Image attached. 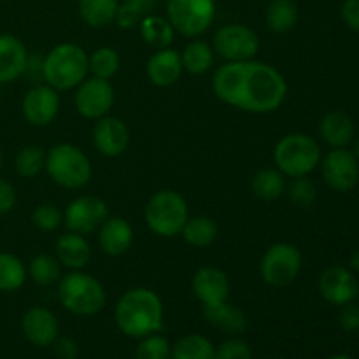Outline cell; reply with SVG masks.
<instances>
[{"label":"cell","mask_w":359,"mask_h":359,"mask_svg":"<svg viewBox=\"0 0 359 359\" xmlns=\"http://www.w3.org/2000/svg\"><path fill=\"white\" fill-rule=\"evenodd\" d=\"M212 91L223 104L251 114H270L284 104L287 83L269 63L224 62L212 76Z\"/></svg>","instance_id":"6da1fadb"},{"label":"cell","mask_w":359,"mask_h":359,"mask_svg":"<svg viewBox=\"0 0 359 359\" xmlns=\"http://www.w3.org/2000/svg\"><path fill=\"white\" fill-rule=\"evenodd\" d=\"M163 304L161 298L147 287L128 290L114 309L116 326L130 339H144L163 330Z\"/></svg>","instance_id":"7a4b0ae2"},{"label":"cell","mask_w":359,"mask_h":359,"mask_svg":"<svg viewBox=\"0 0 359 359\" xmlns=\"http://www.w3.org/2000/svg\"><path fill=\"white\" fill-rule=\"evenodd\" d=\"M90 55L74 42H62L44 56L42 79L56 91L74 90L90 74Z\"/></svg>","instance_id":"3957f363"},{"label":"cell","mask_w":359,"mask_h":359,"mask_svg":"<svg viewBox=\"0 0 359 359\" xmlns=\"http://www.w3.org/2000/svg\"><path fill=\"white\" fill-rule=\"evenodd\" d=\"M58 298L63 309L81 318L98 314L107 302V294L100 280L83 270H72L60 277Z\"/></svg>","instance_id":"277c9868"},{"label":"cell","mask_w":359,"mask_h":359,"mask_svg":"<svg viewBox=\"0 0 359 359\" xmlns=\"http://www.w3.org/2000/svg\"><path fill=\"white\" fill-rule=\"evenodd\" d=\"M321 147L307 133H287L273 147V163L286 177H307L321 163Z\"/></svg>","instance_id":"5b68a950"},{"label":"cell","mask_w":359,"mask_h":359,"mask_svg":"<svg viewBox=\"0 0 359 359\" xmlns=\"http://www.w3.org/2000/svg\"><path fill=\"white\" fill-rule=\"evenodd\" d=\"M46 172L53 182L65 189H81L91 181L93 167L83 151L74 144H56L46 153Z\"/></svg>","instance_id":"8992f818"},{"label":"cell","mask_w":359,"mask_h":359,"mask_svg":"<svg viewBox=\"0 0 359 359\" xmlns=\"http://www.w3.org/2000/svg\"><path fill=\"white\" fill-rule=\"evenodd\" d=\"M188 217V203L182 198V195H179L174 189H161L154 193L144 210L147 228L154 235L163 238L181 235Z\"/></svg>","instance_id":"52a82bcc"},{"label":"cell","mask_w":359,"mask_h":359,"mask_svg":"<svg viewBox=\"0 0 359 359\" xmlns=\"http://www.w3.org/2000/svg\"><path fill=\"white\" fill-rule=\"evenodd\" d=\"M304 256L297 245L290 242H277L263 252L259 259V276L269 286L286 287L300 273Z\"/></svg>","instance_id":"ba28073f"},{"label":"cell","mask_w":359,"mask_h":359,"mask_svg":"<svg viewBox=\"0 0 359 359\" xmlns=\"http://www.w3.org/2000/svg\"><path fill=\"white\" fill-rule=\"evenodd\" d=\"M216 18L214 0H168L167 20L177 34L195 39L205 34Z\"/></svg>","instance_id":"9c48e42d"},{"label":"cell","mask_w":359,"mask_h":359,"mask_svg":"<svg viewBox=\"0 0 359 359\" xmlns=\"http://www.w3.org/2000/svg\"><path fill=\"white\" fill-rule=\"evenodd\" d=\"M259 37L252 28L242 23H230L221 27L214 35V53L224 62H249L258 56Z\"/></svg>","instance_id":"30bf717a"},{"label":"cell","mask_w":359,"mask_h":359,"mask_svg":"<svg viewBox=\"0 0 359 359\" xmlns=\"http://www.w3.org/2000/svg\"><path fill=\"white\" fill-rule=\"evenodd\" d=\"M116 91L111 81L100 79V77H86L79 86L76 88L74 95V105L76 111L86 119H100L109 114L114 105Z\"/></svg>","instance_id":"8fae6325"},{"label":"cell","mask_w":359,"mask_h":359,"mask_svg":"<svg viewBox=\"0 0 359 359\" xmlns=\"http://www.w3.org/2000/svg\"><path fill=\"white\" fill-rule=\"evenodd\" d=\"M321 175L326 184L339 193H347L359 184V160L347 147L332 149L321 158Z\"/></svg>","instance_id":"7c38bea8"},{"label":"cell","mask_w":359,"mask_h":359,"mask_svg":"<svg viewBox=\"0 0 359 359\" xmlns=\"http://www.w3.org/2000/svg\"><path fill=\"white\" fill-rule=\"evenodd\" d=\"M109 217V207L98 196H77L63 210V224L74 233L88 235L100 228Z\"/></svg>","instance_id":"4fadbf2b"},{"label":"cell","mask_w":359,"mask_h":359,"mask_svg":"<svg viewBox=\"0 0 359 359\" xmlns=\"http://www.w3.org/2000/svg\"><path fill=\"white\" fill-rule=\"evenodd\" d=\"M25 119L32 126L44 128L51 125L60 112V95L49 84H37L25 95L21 104Z\"/></svg>","instance_id":"5bb4252c"},{"label":"cell","mask_w":359,"mask_h":359,"mask_svg":"<svg viewBox=\"0 0 359 359\" xmlns=\"http://www.w3.org/2000/svg\"><path fill=\"white\" fill-rule=\"evenodd\" d=\"M318 286L321 297L335 307H342L358 298L359 283L353 270L346 266H328L319 277Z\"/></svg>","instance_id":"9a60e30c"},{"label":"cell","mask_w":359,"mask_h":359,"mask_svg":"<svg viewBox=\"0 0 359 359\" xmlns=\"http://www.w3.org/2000/svg\"><path fill=\"white\" fill-rule=\"evenodd\" d=\"M191 290L202 307H212V305L228 302L231 286L230 279L223 270L216 266H202L193 276Z\"/></svg>","instance_id":"2e32d148"},{"label":"cell","mask_w":359,"mask_h":359,"mask_svg":"<svg viewBox=\"0 0 359 359\" xmlns=\"http://www.w3.org/2000/svg\"><path fill=\"white\" fill-rule=\"evenodd\" d=\"M130 144V130L123 119L104 116L93 126V146L102 156H121Z\"/></svg>","instance_id":"e0dca14e"},{"label":"cell","mask_w":359,"mask_h":359,"mask_svg":"<svg viewBox=\"0 0 359 359\" xmlns=\"http://www.w3.org/2000/svg\"><path fill=\"white\" fill-rule=\"evenodd\" d=\"M21 332L32 346L51 347L60 337L58 319L49 309L32 307L21 319Z\"/></svg>","instance_id":"ac0fdd59"},{"label":"cell","mask_w":359,"mask_h":359,"mask_svg":"<svg viewBox=\"0 0 359 359\" xmlns=\"http://www.w3.org/2000/svg\"><path fill=\"white\" fill-rule=\"evenodd\" d=\"M182 72L184 69H182L181 53L172 48L156 49V53H153L146 63L147 79L158 88L174 86L181 79Z\"/></svg>","instance_id":"d6986e66"},{"label":"cell","mask_w":359,"mask_h":359,"mask_svg":"<svg viewBox=\"0 0 359 359\" xmlns=\"http://www.w3.org/2000/svg\"><path fill=\"white\" fill-rule=\"evenodd\" d=\"M27 46L13 34H0V84L13 83L25 76Z\"/></svg>","instance_id":"ffe728a7"},{"label":"cell","mask_w":359,"mask_h":359,"mask_svg":"<svg viewBox=\"0 0 359 359\" xmlns=\"http://www.w3.org/2000/svg\"><path fill=\"white\" fill-rule=\"evenodd\" d=\"M98 244L107 256H123L133 244V228L125 217L109 216L98 228Z\"/></svg>","instance_id":"44dd1931"},{"label":"cell","mask_w":359,"mask_h":359,"mask_svg":"<svg viewBox=\"0 0 359 359\" xmlns=\"http://www.w3.org/2000/svg\"><path fill=\"white\" fill-rule=\"evenodd\" d=\"M55 252L60 265L70 270H83L90 263L91 245L84 235L67 231L65 235H60L56 241Z\"/></svg>","instance_id":"7402d4cb"},{"label":"cell","mask_w":359,"mask_h":359,"mask_svg":"<svg viewBox=\"0 0 359 359\" xmlns=\"http://www.w3.org/2000/svg\"><path fill=\"white\" fill-rule=\"evenodd\" d=\"M319 133L332 149H337V147H347L353 142L356 137V126L353 118L346 112L330 111L319 123Z\"/></svg>","instance_id":"603a6c76"},{"label":"cell","mask_w":359,"mask_h":359,"mask_svg":"<svg viewBox=\"0 0 359 359\" xmlns=\"http://www.w3.org/2000/svg\"><path fill=\"white\" fill-rule=\"evenodd\" d=\"M202 312L203 319H205L209 325L221 330V332H224L226 335H242L249 326V319L248 316H245V312L242 311V309L231 305L230 302L212 305V307H202Z\"/></svg>","instance_id":"cb8c5ba5"},{"label":"cell","mask_w":359,"mask_h":359,"mask_svg":"<svg viewBox=\"0 0 359 359\" xmlns=\"http://www.w3.org/2000/svg\"><path fill=\"white\" fill-rule=\"evenodd\" d=\"M286 175L277 168H259L251 179V189L256 198L273 202L286 193Z\"/></svg>","instance_id":"d4e9b609"},{"label":"cell","mask_w":359,"mask_h":359,"mask_svg":"<svg viewBox=\"0 0 359 359\" xmlns=\"http://www.w3.org/2000/svg\"><path fill=\"white\" fill-rule=\"evenodd\" d=\"M298 6L293 0H272L266 6L265 21L266 27L273 34H287L298 23Z\"/></svg>","instance_id":"484cf974"},{"label":"cell","mask_w":359,"mask_h":359,"mask_svg":"<svg viewBox=\"0 0 359 359\" xmlns=\"http://www.w3.org/2000/svg\"><path fill=\"white\" fill-rule=\"evenodd\" d=\"M181 62L184 72L191 74V76H202V74L209 72L214 65L212 46L200 39H193L181 51Z\"/></svg>","instance_id":"4316f807"},{"label":"cell","mask_w":359,"mask_h":359,"mask_svg":"<svg viewBox=\"0 0 359 359\" xmlns=\"http://www.w3.org/2000/svg\"><path fill=\"white\" fill-rule=\"evenodd\" d=\"M182 238L186 244L193 245V248H209L219 235V226L212 217L207 216H195L188 217L186 224L182 226L181 231Z\"/></svg>","instance_id":"83f0119b"},{"label":"cell","mask_w":359,"mask_h":359,"mask_svg":"<svg viewBox=\"0 0 359 359\" xmlns=\"http://www.w3.org/2000/svg\"><path fill=\"white\" fill-rule=\"evenodd\" d=\"M139 30L144 42L147 46H153L154 49L170 48L175 37V30L168 23V20L154 16V14H147L146 18H142V21L139 23Z\"/></svg>","instance_id":"f1b7e54d"},{"label":"cell","mask_w":359,"mask_h":359,"mask_svg":"<svg viewBox=\"0 0 359 359\" xmlns=\"http://www.w3.org/2000/svg\"><path fill=\"white\" fill-rule=\"evenodd\" d=\"M119 0H79V14L84 23L104 28L116 20Z\"/></svg>","instance_id":"f546056e"},{"label":"cell","mask_w":359,"mask_h":359,"mask_svg":"<svg viewBox=\"0 0 359 359\" xmlns=\"http://www.w3.org/2000/svg\"><path fill=\"white\" fill-rule=\"evenodd\" d=\"M216 347L200 333H189L172 346V359H214Z\"/></svg>","instance_id":"4dcf8cb0"},{"label":"cell","mask_w":359,"mask_h":359,"mask_svg":"<svg viewBox=\"0 0 359 359\" xmlns=\"http://www.w3.org/2000/svg\"><path fill=\"white\" fill-rule=\"evenodd\" d=\"M25 263L11 252H0V293L18 291L27 280Z\"/></svg>","instance_id":"1f68e13d"},{"label":"cell","mask_w":359,"mask_h":359,"mask_svg":"<svg viewBox=\"0 0 359 359\" xmlns=\"http://www.w3.org/2000/svg\"><path fill=\"white\" fill-rule=\"evenodd\" d=\"M27 272L28 277L39 286H51V284L58 283L60 277H62V265L56 259V256L42 252V255L32 258Z\"/></svg>","instance_id":"d6a6232c"},{"label":"cell","mask_w":359,"mask_h":359,"mask_svg":"<svg viewBox=\"0 0 359 359\" xmlns=\"http://www.w3.org/2000/svg\"><path fill=\"white\" fill-rule=\"evenodd\" d=\"M88 62H90L91 76L107 81H111L118 74L119 67H121L119 53L114 48H109V46H102V48L95 49Z\"/></svg>","instance_id":"836d02e7"},{"label":"cell","mask_w":359,"mask_h":359,"mask_svg":"<svg viewBox=\"0 0 359 359\" xmlns=\"http://www.w3.org/2000/svg\"><path fill=\"white\" fill-rule=\"evenodd\" d=\"M14 168H16L20 177H37L46 168V151L41 146H25L16 154Z\"/></svg>","instance_id":"e575fe53"},{"label":"cell","mask_w":359,"mask_h":359,"mask_svg":"<svg viewBox=\"0 0 359 359\" xmlns=\"http://www.w3.org/2000/svg\"><path fill=\"white\" fill-rule=\"evenodd\" d=\"M135 359H172L170 342L160 333L144 337L135 349Z\"/></svg>","instance_id":"d590c367"},{"label":"cell","mask_w":359,"mask_h":359,"mask_svg":"<svg viewBox=\"0 0 359 359\" xmlns=\"http://www.w3.org/2000/svg\"><path fill=\"white\" fill-rule=\"evenodd\" d=\"M286 195L293 205L300 209H307L318 198V188L314 182L307 177H297L291 181V184L286 186Z\"/></svg>","instance_id":"8d00e7d4"},{"label":"cell","mask_w":359,"mask_h":359,"mask_svg":"<svg viewBox=\"0 0 359 359\" xmlns=\"http://www.w3.org/2000/svg\"><path fill=\"white\" fill-rule=\"evenodd\" d=\"M32 223L41 231H55L63 224V212L55 203H42L32 212Z\"/></svg>","instance_id":"74e56055"},{"label":"cell","mask_w":359,"mask_h":359,"mask_svg":"<svg viewBox=\"0 0 359 359\" xmlns=\"http://www.w3.org/2000/svg\"><path fill=\"white\" fill-rule=\"evenodd\" d=\"M214 359H252V349L248 342L233 337L216 347Z\"/></svg>","instance_id":"f35d334b"},{"label":"cell","mask_w":359,"mask_h":359,"mask_svg":"<svg viewBox=\"0 0 359 359\" xmlns=\"http://www.w3.org/2000/svg\"><path fill=\"white\" fill-rule=\"evenodd\" d=\"M339 325L347 333L359 332V305L354 302L342 305L339 314Z\"/></svg>","instance_id":"ab89813d"},{"label":"cell","mask_w":359,"mask_h":359,"mask_svg":"<svg viewBox=\"0 0 359 359\" xmlns=\"http://www.w3.org/2000/svg\"><path fill=\"white\" fill-rule=\"evenodd\" d=\"M53 347L60 359H77L79 356V346L72 337H58Z\"/></svg>","instance_id":"60d3db41"},{"label":"cell","mask_w":359,"mask_h":359,"mask_svg":"<svg viewBox=\"0 0 359 359\" xmlns=\"http://www.w3.org/2000/svg\"><path fill=\"white\" fill-rule=\"evenodd\" d=\"M16 189L11 182L0 179V214H7L16 205Z\"/></svg>","instance_id":"b9f144b4"},{"label":"cell","mask_w":359,"mask_h":359,"mask_svg":"<svg viewBox=\"0 0 359 359\" xmlns=\"http://www.w3.org/2000/svg\"><path fill=\"white\" fill-rule=\"evenodd\" d=\"M342 20L351 30L359 34V0H344L342 4Z\"/></svg>","instance_id":"7bdbcfd3"},{"label":"cell","mask_w":359,"mask_h":359,"mask_svg":"<svg viewBox=\"0 0 359 359\" xmlns=\"http://www.w3.org/2000/svg\"><path fill=\"white\" fill-rule=\"evenodd\" d=\"M156 4L158 0H123L121 6L125 7V9L132 11L135 16H139L140 20H142L147 14H151V11L156 7Z\"/></svg>","instance_id":"ee69618b"},{"label":"cell","mask_w":359,"mask_h":359,"mask_svg":"<svg viewBox=\"0 0 359 359\" xmlns=\"http://www.w3.org/2000/svg\"><path fill=\"white\" fill-rule=\"evenodd\" d=\"M42 65H44V56L39 55H30L28 53V60H27V69H25V76L32 77L34 81L42 79Z\"/></svg>","instance_id":"f6af8a7d"},{"label":"cell","mask_w":359,"mask_h":359,"mask_svg":"<svg viewBox=\"0 0 359 359\" xmlns=\"http://www.w3.org/2000/svg\"><path fill=\"white\" fill-rule=\"evenodd\" d=\"M349 266H351V270H353L354 273H359V248L353 252V255H351Z\"/></svg>","instance_id":"bcb514c9"},{"label":"cell","mask_w":359,"mask_h":359,"mask_svg":"<svg viewBox=\"0 0 359 359\" xmlns=\"http://www.w3.org/2000/svg\"><path fill=\"white\" fill-rule=\"evenodd\" d=\"M351 151H353L354 156H356L358 160H359V135L356 137V139L353 140V149H351Z\"/></svg>","instance_id":"7dc6e473"},{"label":"cell","mask_w":359,"mask_h":359,"mask_svg":"<svg viewBox=\"0 0 359 359\" xmlns=\"http://www.w3.org/2000/svg\"><path fill=\"white\" fill-rule=\"evenodd\" d=\"M328 359H354V358L347 356V354H337V356H332V358H328Z\"/></svg>","instance_id":"c3c4849f"},{"label":"cell","mask_w":359,"mask_h":359,"mask_svg":"<svg viewBox=\"0 0 359 359\" xmlns=\"http://www.w3.org/2000/svg\"><path fill=\"white\" fill-rule=\"evenodd\" d=\"M2 163H4V154H2V149H0V170H2Z\"/></svg>","instance_id":"681fc988"},{"label":"cell","mask_w":359,"mask_h":359,"mask_svg":"<svg viewBox=\"0 0 359 359\" xmlns=\"http://www.w3.org/2000/svg\"><path fill=\"white\" fill-rule=\"evenodd\" d=\"M358 298H359V287H358Z\"/></svg>","instance_id":"f907efd6"},{"label":"cell","mask_w":359,"mask_h":359,"mask_svg":"<svg viewBox=\"0 0 359 359\" xmlns=\"http://www.w3.org/2000/svg\"><path fill=\"white\" fill-rule=\"evenodd\" d=\"M0 88H2V84H0Z\"/></svg>","instance_id":"816d5d0a"}]
</instances>
